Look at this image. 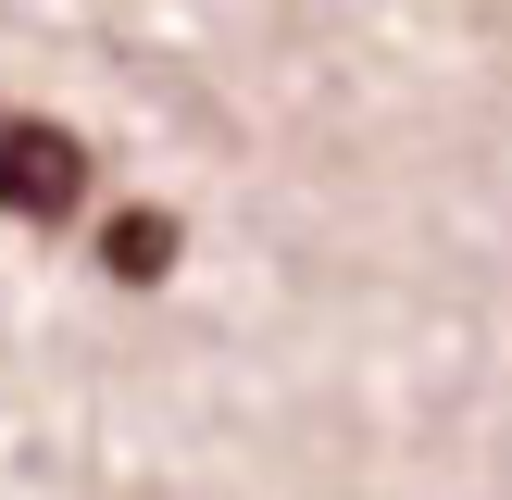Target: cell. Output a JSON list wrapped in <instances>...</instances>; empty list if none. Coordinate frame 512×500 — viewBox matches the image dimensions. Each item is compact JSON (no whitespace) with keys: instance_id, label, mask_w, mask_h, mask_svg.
Listing matches in <instances>:
<instances>
[{"instance_id":"obj_2","label":"cell","mask_w":512,"mask_h":500,"mask_svg":"<svg viewBox=\"0 0 512 500\" xmlns=\"http://www.w3.org/2000/svg\"><path fill=\"white\" fill-rule=\"evenodd\" d=\"M175 250H188L175 213H113V225H100V275H113V288H163Z\"/></svg>"},{"instance_id":"obj_1","label":"cell","mask_w":512,"mask_h":500,"mask_svg":"<svg viewBox=\"0 0 512 500\" xmlns=\"http://www.w3.org/2000/svg\"><path fill=\"white\" fill-rule=\"evenodd\" d=\"M0 213L13 225H75L88 213V138L0 100Z\"/></svg>"}]
</instances>
